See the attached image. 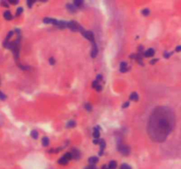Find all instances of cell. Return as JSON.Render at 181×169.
Instances as JSON below:
<instances>
[{"mask_svg":"<svg viewBox=\"0 0 181 169\" xmlns=\"http://www.w3.org/2000/svg\"><path fill=\"white\" fill-rule=\"evenodd\" d=\"M67 27L72 31H73V32H81V33H82V32L84 31L83 27H81V25L79 24V23H77L76 21H74V20L69 21L68 23H67Z\"/></svg>","mask_w":181,"mask_h":169,"instance_id":"obj_1","label":"cell"},{"mask_svg":"<svg viewBox=\"0 0 181 169\" xmlns=\"http://www.w3.org/2000/svg\"><path fill=\"white\" fill-rule=\"evenodd\" d=\"M118 150H119V151H120L122 154L125 155V156L129 155V153H130V148L125 145H122V144L119 145V146H118Z\"/></svg>","mask_w":181,"mask_h":169,"instance_id":"obj_2","label":"cell"},{"mask_svg":"<svg viewBox=\"0 0 181 169\" xmlns=\"http://www.w3.org/2000/svg\"><path fill=\"white\" fill-rule=\"evenodd\" d=\"M82 35L86 38V39H87L88 41H90L92 43H94L95 42V36H94V34L91 32V31H86L84 30L82 33Z\"/></svg>","mask_w":181,"mask_h":169,"instance_id":"obj_3","label":"cell"},{"mask_svg":"<svg viewBox=\"0 0 181 169\" xmlns=\"http://www.w3.org/2000/svg\"><path fill=\"white\" fill-rule=\"evenodd\" d=\"M92 44H93V47H92V49H91L90 55H91V56H92L93 58H95V57L97 55V54H98V48H97L95 42L92 43Z\"/></svg>","mask_w":181,"mask_h":169,"instance_id":"obj_4","label":"cell"},{"mask_svg":"<svg viewBox=\"0 0 181 169\" xmlns=\"http://www.w3.org/2000/svg\"><path fill=\"white\" fill-rule=\"evenodd\" d=\"M43 22L45 23V24H52V25L57 26L58 20H57V19H55V18H44Z\"/></svg>","mask_w":181,"mask_h":169,"instance_id":"obj_5","label":"cell"},{"mask_svg":"<svg viewBox=\"0 0 181 169\" xmlns=\"http://www.w3.org/2000/svg\"><path fill=\"white\" fill-rule=\"evenodd\" d=\"M71 153H72V159H74V160H79L81 158V152L78 149H72Z\"/></svg>","mask_w":181,"mask_h":169,"instance_id":"obj_6","label":"cell"},{"mask_svg":"<svg viewBox=\"0 0 181 169\" xmlns=\"http://www.w3.org/2000/svg\"><path fill=\"white\" fill-rule=\"evenodd\" d=\"M155 55V49H148L144 52V56L146 57H152Z\"/></svg>","mask_w":181,"mask_h":169,"instance_id":"obj_7","label":"cell"},{"mask_svg":"<svg viewBox=\"0 0 181 169\" xmlns=\"http://www.w3.org/2000/svg\"><path fill=\"white\" fill-rule=\"evenodd\" d=\"M99 145H100V151H99V155H102V154L103 153V150L105 149V146H106V143H105V141H104L103 139H101Z\"/></svg>","mask_w":181,"mask_h":169,"instance_id":"obj_8","label":"cell"},{"mask_svg":"<svg viewBox=\"0 0 181 169\" xmlns=\"http://www.w3.org/2000/svg\"><path fill=\"white\" fill-rule=\"evenodd\" d=\"M66 8L72 12H76V10H77V7H76V5H75L74 4H67V5H66Z\"/></svg>","mask_w":181,"mask_h":169,"instance_id":"obj_9","label":"cell"},{"mask_svg":"<svg viewBox=\"0 0 181 169\" xmlns=\"http://www.w3.org/2000/svg\"><path fill=\"white\" fill-rule=\"evenodd\" d=\"M4 18H5L6 20H11L12 18H13V15H12V13L10 11H5V12H4Z\"/></svg>","mask_w":181,"mask_h":169,"instance_id":"obj_10","label":"cell"},{"mask_svg":"<svg viewBox=\"0 0 181 169\" xmlns=\"http://www.w3.org/2000/svg\"><path fill=\"white\" fill-rule=\"evenodd\" d=\"M119 70L121 72H125L127 71V64L125 63V62H122L120 64V67H119Z\"/></svg>","mask_w":181,"mask_h":169,"instance_id":"obj_11","label":"cell"},{"mask_svg":"<svg viewBox=\"0 0 181 169\" xmlns=\"http://www.w3.org/2000/svg\"><path fill=\"white\" fill-rule=\"evenodd\" d=\"M57 27L63 29V28H66V27H67V23H66V21H64V20H58Z\"/></svg>","mask_w":181,"mask_h":169,"instance_id":"obj_12","label":"cell"},{"mask_svg":"<svg viewBox=\"0 0 181 169\" xmlns=\"http://www.w3.org/2000/svg\"><path fill=\"white\" fill-rule=\"evenodd\" d=\"M130 100H134V101H138V100H139V95L137 94V92H132L131 94H130Z\"/></svg>","mask_w":181,"mask_h":169,"instance_id":"obj_13","label":"cell"},{"mask_svg":"<svg viewBox=\"0 0 181 169\" xmlns=\"http://www.w3.org/2000/svg\"><path fill=\"white\" fill-rule=\"evenodd\" d=\"M88 162L90 165H95L98 162V158L97 157H90L88 159Z\"/></svg>","mask_w":181,"mask_h":169,"instance_id":"obj_14","label":"cell"},{"mask_svg":"<svg viewBox=\"0 0 181 169\" xmlns=\"http://www.w3.org/2000/svg\"><path fill=\"white\" fill-rule=\"evenodd\" d=\"M57 162H58V164H59V165H64V166H65V165H67V164H68L69 160H66V158L61 157L59 160H58V161H57Z\"/></svg>","mask_w":181,"mask_h":169,"instance_id":"obj_15","label":"cell"},{"mask_svg":"<svg viewBox=\"0 0 181 169\" xmlns=\"http://www.w3.org/2000/svg\"><path fill=\"white\" fill-rule=\"evenodd\" d=\"M42 144H43V145L45 146V147L49 145V144H50V140H49V138H48L47 137H43L42 138Z\"/></svg>","mask_w":181,"mask_h":169,"instance_id":"obj_16","label":"cell"},{"mask_svg":"<svg viewBox=\"0 0 181 169\" xmlns=\"http://www.w3.org/2000/svg\"><path fill=\"white\" fill-rule=\"evenodd\" d=\"M75 125H76V123L72 120H70L68 123H66V127L67 128H73V127H75Z\"/></svg>","mask_w":181,"mask_h":169,"instance_id":"obj_17","label":"cell"},{"mask_svg":"<svg viewBox=\"0 0 181 169\" xmlns=\"http://www.w3.org/2000/svg\"><path fill=\"white\" fill-rule=\"evenodd\" d=\"M117 168V162L112 160V161H110L109 164V169H116Z\"/></svg>","mask_w":181,"mask_h":169,"instance_id":"obj_18","label":"cell"},{"mask_svg":"<svg viewBox=\"0 0 181 169\" xmlns=\"http://www.w3.org/2000/svg\"><path fill=\"white\" fill-rule=\"evenodd\" d=\"M63 157L66 158L67 160H72V153H71V152H66V153L64 154V156H63Z\"/></svg>","mask_w":181,"mask_h":169,"instance_id":"obj_19","label":"cell"},{"mask_svg":"<svg viewBox=\"0 0 181 169\" xmlns=\"http://www.w3.org/2000/svg\"><path fill=\"white\" fill-rule=\"evenodd\" d=\"M31 137L34 139H37L38 138V132L36 130H32L31 131Z\"/></svg>","mask_w":181,"mask_h":169,"instance_id":"obj_20","label":"cell"},{"mask_svg":"<svg viewBox=\"0 0 181 169\" xmlns=\"http://www.w3.org/2000/svg\"><path fill=\"white\" fill-rule=\"evenodd\" d=\"M13 31H10L9 33H8V34H7V36H6V38H5V42H8L9 39L12 36H13Z\"/></svg>","mask_w":181,"mask_h":169,"instance_id":"obj_21","label":"cell"},{"mask_svg":"<svg viewBox=\"0 0 181 169\" xmlns=\"http://www.w3.org/2000/svg\"><path fill=\"white\" fill-rule=\"evenodd\" d=\"M23 12V8L22 7H18L16 10V16H19Z\"/></svg>","mask_w":181,"mask_h":169,"instance_id":"obj_22","label":"cell"},{"mask_svg":"<svg viewBox=\"0 0 181 169\" xmlns=\"http://www.w3.org/2000/svg\"><path fill=\"white\" fill-rule=\"evenodd\" d=\"M82 4H83V2L81 0H75L74 1V5H76V7H80Z\"/></svg>","mask_w":181,"mask_h":169,"instance_id":"obj_23","label":"cell"},{"mask_svg":"<svg viewBox=\"0 0 181 169\" xmlns=\"http://www.w3.org/2000/svg\"><path fill=\"white\" fill-rule=\"evenodd\" d=\"M141 12H142V14H143L144 16H148V14H149V12L150 11L148 8H146V9H143L142 11H141Z\"/></svg>","mask_w":181,"mask_h":169,"instance_id":"obj_24","label":"cell"},{"mask_svg":"<svg viewBox=\"0 0 181 169\" xmlns=\"http://www.w3.org/2000/svg\"><path fill=\"white\" fill-rule=\"evenodd\" d=\"M120 169H132V168L131 166L127 165V164H123V165L120 166Z\"/></svg>","mask_w":181,"mask_h":169,"instance_id":"obj_25","label":"cell"},{"mask_svg":"<svg viewBox=\"0 0 181 169\" xmlns=\"http://www.w3.org/2000/svg\"><path fill=\"white\" fill-rule=\"evenodd\" d=\"M98 86H99V82H98L97 80H95V81H93V82H92V87H93V88H95H95H96Z\"/></svg>","mask_w":181,"mask_h":169,"instance_id":"obj_26","label":"cell"},{"mask_svg":"<svg viewBox=\"0 0 181 169\" xmlns=\"http://www.w3.org/2000/svg\"><path fill=\"white\" fill-rule=\"evenodd\" d=\"M84 108H86L87 111H91V110H92V107H91V105L89 104V103H86V104L84 105Z\"/></svg>","mask_w":181,"mask_h":169,"instance_id":"obj_27","label":"cell"},{"mask_svg":"<svg viewBox=\"0 0 181 169\" xmlns=\"http://www.w3.org/2000/svg\"><path fill=\"white\" fill-rule=\"evenodd\" d=\"M1 5H3V6H5V7H9V5H8V3H7L6 1H1Z\"/></svg>","mask_w":181,"mask_h":169,"instance_id":"obj_28","label":"cell"},{"mask_svg":"<svg viewBox=\"0 0 181 169\" xmlns=\"http://www.w3.org/2000/svg\"><path fill=\"white\" fill-rule=\"evenodd\" d=\"M34 1H29V0H28V1H27V5H28V7H29V8H31L32 5H33V4H34Z\"/></svg>","mask_w":181,"mask_h":169,"instance_id":"obj_29","label":"cell"},{"mask_svg":"<svg viewBox=\"0 0 181 169\" xmlns=\"http://www.w3.org/2000/svg\"><path fill=\"white\" fill-rule=\"evenodd\" d=\"M6 99V96L2 92H0V100H5Z\"/></svg>","mask_w":181,"mask_h":169,"instance_id":"obj_30","label":"cell"},{"mask_svg":"<svg viewBox=\"0 0 181 169\" xmlns=\"http://www.w3.org/2000/svg\"><path fill=\"white\" fill-rule=\"evenodd\" d=\"M49 62H50V64H52V65H53L54 64L56 63V61H55V59H54L53 57H50V58H49Z\"/></svg>","mask_w":181,"mask_h":169,"instance_id":"obj_31","label":"cell"},{"mask_svg":"<svg viewBox=\"0 0 181 169\" xmlns=\"http://www.w3.org/2000/svg\"><path fill=\"white\" fill-rule=\"evenodd\" d=\"M8 2H9L10 4H12V5H17V4L19 3L18 0H9Z\"/></svg>","mask_w":181,"mask_h":169,"instance_id":"obj_32","label":"cell"},{"mask_svg":"<svg viewBox=\"0 0 181 169\" xmlns=\"http://www.w3.org/2000/svg\"><path fill=\"white\" fill-rule=\"evenodd\" d=\"M100 141H101V139H99V138H95V139H94V141H93V143H94L95 145H99V144H100Z\"/></svg>","mask_w":181,"mask_h":169,"instance_id":"obj_33","label":"cell"},{"mask_svg":"<svg viewBox=\"0 0 181 169\" xmlns=\"http://www.w3.org/2000/svg\"><path fill=\"white\" fill-rule=\"evenodd\" d=\"M171 54H172L171 52H165L164 53V57H165V58H169V57L171 55Z\"/></svg>","mask_w":181,"mask_h":169,"instance_id":"obj_34","label":"cell"},{"mask_svg":"<svg viewBox=\"0 0 181 169\" xmlns=\"http://www.w3.org/2000/svg\"><path fill=\"white\" fill-rule=\"evenodd\" d=\"M175 51H176V52H180V51H181V45H180V46L176 47V49H175Z\"/></svg>","mask_w":181,"mask_h":169,"instance_id":"obj_35","label":"cell"},{"mask_svg":"<svg viewBox=\"0 0 181 169\" xmlns=\"http://www.w3.org/2000/svg\"><path fill=\"white\" fill-rule=\"evenodd\" d=\"M87 169H97V168L95 165H90L89 166H87Z\"/></svg>","mask_w":181,"mask_h":169,"instance_id":"obj_36","label":"cell"},{"mask_svg":"<svg viewBox=\"0 0 181 169\" xmlns=\"http://www.w3.org/2000/svg\"><path fill=\"white\" fill-rule=\"evenodd\" d=\"M128 106H129V102H128V101L125 102V103H124V104H123V108H127Z\"/></svg>","mask_w":181,"mask_h":169,"instance_id":"obj_37","label":"cell"},{"mask_svg":"<svg viewBox=\"0 0 181 169\" xmlns=\"http://www.w3.org/2000/svg\"><path fill=\"white\" fill-rule=\"evenodd\" d=\"M157 61H158V59H153V60L150 61V64H156Z\"/></svg>","mask_w":181,"mask_h":169,"instance_id":"obj_38","label":"cell"},{"mask_svg":"<svg viewBox=\"0 0 181 169\" xmlns=\"http://www.w3.org/2000/svg\"><path fill=\"white\" fill-rule=\"evenodd\" d=\"M96 80L97 81H100V80H102V75H100V74H99V75H97L96 76Z\"/></svg>","mask_w":181,"mask_h":169,"instance_id":"obj_39","label":"cell"},{"mask_svg":"<svg viewBox=\"0 0 181 169\" xmlns=\"http://www.w3.org/2000/svg\"><path fill=\"white\" fill-rule=\"evenodd\" d=\"M95 90H96V91H98V92H101V91H102V86L99 85V86H98L96 88H95Z\"/></svg>","mask_w":181,"mask_h":169,"instance_id":"obj_40","label":"cell"},{"mask_svg":"<svg viewBox=\"0 0 181 169\" xmlns=\"http://www.w3.org/2000/svg\"><path fill=\"white\" fill-rule=\"evenodd\" d=\"M102 169H109V168H107V166H105V165H103V166H102Z\"/></svg>","mask_w":181,"mask_h":169,"instance_id":"obj_41","label":"cell"},{"mask_svg":"<svg viewBox=\"0 0 181 169\" xmlns=\"http://www.w3.org/2000/svg\"><path fill=\"white\" fill-rule=\"evenodd\" d=\"M85 169H87V167H86V168H85Z\"/></svg>","mask_w":181,"mask_h":169,"instance_id":"obj_42","label":"cell"}]
</instances>
